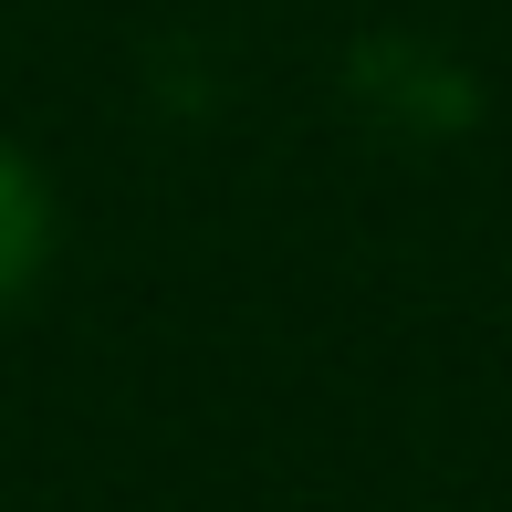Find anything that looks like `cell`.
Instances as JSON below:
<instances>
[{"mask_svg":"<svg viewBox=\"0 0 512 512\" xmlns=\"http://www.w3.org/2000/svg\"><path fill=\"white\" fill-rule=\"evenodd\" d=\"M53 251H63V189L21 136H0V314H21L53 283Z\"/></svg>","mask_w":512,"mask_h":512,"instance_id":"cell-1","label":"cell"}]
</instances>
